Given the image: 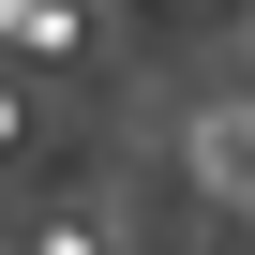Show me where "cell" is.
<instances>
[{
  "instance_id": "1",
  "label": "cell",
  "mask_w": 255,
  "mask_h": 255,
  "mask_svg": "<svg viewBox=\"0 0 255 255\" xmlns=\"http://www.w3.org/2000/svg\"><path fill=\"white\" fill-rule=\"evenodd\" d=\"M15 255H120V240H105V210H30Z\"/></svg>"
},
{
  "instance_id": "2",
  "label": "cell",
  "mask_w": 255,
  "mask_h": 255,
  "mask_svg": "<svg viewBox=\"0 0 255 255\" xmlns=\"http://www.w3.org/2000/svg\"><path fill=\"white\" fill-rule=\"evenodd\" d=\"M0 45L15 60H60V45H90V15H0Z\"/></svg>"
},
{
  "instance_id": "3",
  "label": "cell",
  "mask_w": 255,
  "mask_h": 255,
  "mask_svg": "<svg viewBox=\"0 0 255 255\" xmlns=\"http://www.w3.org/2000/svg\"><path fill=\"white\" fill-rule=\"evenodd\" d=\"M15 135H30V105H15V90H0V150H15Z\"/></svg>"
}]
</instances>
